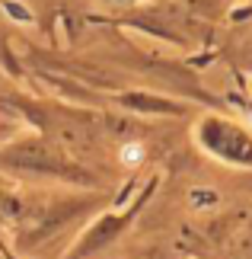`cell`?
Returning a JSON list of instances; mask_svg holds the SVG:
<instances>
[{
    "mask_svg": "<svg viewBox=\"0 0 252 259\" xmlns=\"http://www.w3.org/2000/svg\"><path fill=\"white\" fill-rule=\"evenodd\" d=\"M118 160H122L125 166H137L140 160H144V144H137V141L122 144V151H118Z\"/></svg>",
    "mask_w": 252,
    "mask_h": 259,
    "instance_id": "cell-1",
    "label": "cell"
}]
</instances>
